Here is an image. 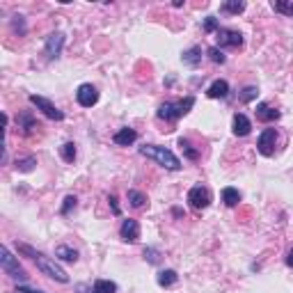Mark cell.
Segmentation results:
<instances>
[{"label": "cell", "mask_w": 293, "mask_h": 293, "mask_svg": "<svg viewBox=\"0 0 293 293\" xmlns=\"http://www.w3.org/2000/svg\"><path fill=\"white\" fill-rule=\"evenodd\" d=\"M216 35H218V44H220V46L238 48L243 44V35H241V32H236V30H224V28H220Z\"/></svg>", "instance_id": "cell-10"}, {"label": "cell", "mask_w": 293, "mask_h": 293, "mask_svg": "<svg viewBox=\"0 0 293 293\" xmlns=\"http://www.w3.org/2000/svg\"><path fill=\"white\" fill-rule=\"evenodd\" d=\"M35 163L37 160L32 158V156H28V158H23V160H16V170H21V172H30Z\"/></svg>", "instance_id": "cell-25"}, {"label": "cell", "mask_w": 293, "mask_h": 293, "mask_svg": "<svg viewBox=\"0 0 293 293\" xmlns=\"http://www.w3.org/2000/svg\"><path fill=\"white\" fill-rule=\"evenodd\" d=\"M208 57H211L213 62H220V65L224 62V55H222V51H220L218 46H211V48H208Z\"/></svg>", "instance_id": "cell-27"}, {"label": "cell", "mask_w": 293, "mask_h": 293, "mask_svg": "<svg viewBox=\"0 0 293 293\" xmlns=\"http://www.w3.org/2000/svg\"><path fill=\"white\" fill-rule=\"evenodd\" d=\"M144 259H149V263H158V252L149 247V250H144Z\"/></svg>", "instance_id": "cell-32"}, {"label": "cell", "mask_w": 293, "mask_h": 293, "mask_svg": "<svg viewBox=\"0 0 293 293\" xmlns=\"http://www.w3.org/2000/svg\"><path fill=\"white\" fill-rule=\"evenodd\" d=\"M204 30L206 32H218L220 28H218V18L216 16H208L206 21H204Z\"/></svg>", "instance_id": "cell-29"}, {"label": "cell", "mask_w": 293, "mask_h": 293, "mask_svg": "<svg viewBox=\"0 0 293 293\" xmlns=\"http://www.w3.org/2000/svg\"><path fill=\"white\" fill-rule=\"evenodd\" d=\"M119 234H121V238H124L126 243H135L140 238V224H138V220H124L121 222V227H119Z\"/></svg>", "instance_id": "cell-11"}, {"label": "cell", "mask_w": 293, "mask_h": 293, "mask_svg": "<svg viewBox=\"0 0 293 293\" xmlns=\"http://www.w3.org/2000/svg\"><path fill=\"white\" fill-rule=\"evenodd\" d=\"M227 94H229L227 80H216V82H213V85L206 90V96H208V99H224Z\"/></svg>", "instance_id": "cell-15"}, {"label": "cell", "mask_w": 293, "mask_h": 293, "mask_svg": "<svg viewBox=\"0 0 293 293\" xmlns=\"http://www.w3.org/2000/svg\"><path fill=\"white\" fill-rule=\"evenodd\" d=\"M94 289H96V293H117V284L110 280H96Z\"/></svg>", "instance_id": "cell-21"}, {"label": "cell", "mask_w": 293, "mask_h": 293, "mask_svg": "<svg viewBox=\"0 0 293 293\" xmlns=\"http://www.w3.org/2000/svg\"><path fill=\"white\" fill-rule=\"evenodd\" d=\"M76 293H96V289L92 284H85V282H80V284H76Z\"/></svg>", "instance_id": "cell-31"}, {"label": "cell", "mask_w": 293, "mask_h": 293, "mask_svg": "<svg viewBox=\"0 0 293 293\" xmlns=\"http://www.w3.org/2000/svg\"><path fill=\"white\" fill-rule=\"evenodd\" d=\"M140 154L146 156V158H151V160H156L158 165H163V168H168V170H181V160H179L170 149H165V146L144 144V146H140Z\"/></svg>", "instance_id": "cell-2"}, {"label": "cell", "mask_w": 293, "mask_h": 293, "mask_svg": "<svg viewBox=\"0 0 293 293\" xmlns=\"http://www.w3.org/2000/svg\"><path fill=\"white\" fill-rule=\"evenodd\" d=\"M110 204H112V211L119 216V206H117V199H115V197H110Z\"/></svg>", "instance_id": "cell-33"}, {"label": "cell", "mask_w": 293, "mask_h": 293, "mask_svg": "<svg viewBox=\"0 0 293 293\" xmlns=\"http://www.w3.org/2000/svg\"><path fill=\"white\" fill-rule=\"evenodd\" d=\"M286 263H289V266L293 268V250L289 252V257H286Z\"/></svg>", "instance_id": "cell-35"}, {"label": "cell", "mask_w": 293, "mask_h": 293, "mask_svg": "<svg viewBox=\"0 0 293 293\" xmlns=\"http://www.w3.org/2000/svg\"><path fill=\"white\" fill-rule=\"evenodd\" d=\"M222 202L227 204V206H238V202H241V193H238L236 188H224L222 190Z\"/></svg>", "instance_id": "cell-18"}, {"label": "cell", "mask_w": 293, "mask_h": 293, "mask_svg": "<svg viewBox=\"0 0 293 293\" xmlns=\"http://www.w3.org/2000/svg\"><path fill=\"white\" fill-rule=\"evenodd\" d=\"M177 280H179V275H177V270H160L158 273V284L160 286H172V284H177Z\"/></svg>", "instance_id": "cell-19"}, {"label": "cell", "mask_w": 293, "mask_h": 293, "mask_svg": "<svg viewBox=\"0 0 293 293\" xmlns=\"http://www.w3.org/2000/svg\"><path fill=\"white\" fill-rule=\"evenodd\" d=\"M252 131V124H250V119H247L245 115H241V112H236V115H234V133L236 135H247Z\"/></svg>", "instance_id": "cell-14"}, {"label": "cell", "mask_w": 293, "mask_h": 293, "mask_svg": "<svg viewBox=\"0 0 293 293\" xmlns=\"http://www.w3.org/2000/svg\"><path fill=\"white\" fill-rule=\"evenodd\" d=\"M55 257L62 259V261H71V263L78 261V252L73 250V247H69V245H57L55 247Z\"/></svg>", "instance_id": "cell-16"}, {"label": "cell", "mask_w": 293, "mask_h": 293, "mask_svg": "<svg viewBox=\"0 0 293 293\" xmlns=\"http://www.w3.org/2000/svg\"><path fill=\"white\" fill-rule=\"evenodd\" d=\"M18 250L26 252V255H30V259H35L37 268L44 273V275L51 277V280L62 282V284H67V282H69V275H67V270H65V268H62L57 261H53L51 257H46V255H41V252L32 250L30 245H18Z\"/></svg>", "instance_id": "cell-1"}, {"label": "cell", "mask_w": 293, "mask_h": 293, "mask_svg": "<svg viewBox=\"0 0 293 293\" xmlns=\"http://www.w3.org/2000/svg\"><path fill=\"white\" fill-rule=\"evenodd\" d=\"M0 263H3V270L7 273V275L12 277H18V280H23L26 277V273H23V268L18 266V261L12 257V252H9V247H3V257H0Z\"/></svg>", "instance_id": "cell-5"}, {"label": "cell", "mask_w": 293, "mask_h": 293, "mask_svg": "<svg viewBox=\"0 0 293 293\" xmlns=\"http://www.w3.org/2000/svg\"><path fill=\"white\" fill-rule=\"evenodd\" d=\"M135 140H138V133H135L133 129H121L112 135V142L119 144V146H129V144H133Z\"/></svg>", "instance_id": "cell-12"}, {"label": "cell", "mask_w": 293, "mask_h": 293, "mask_svg": "<svg viewBox=\"0 0 293 293\" xmlns=\"http://www.w3.org/2000/svg\"><path fill=\"white\" fill-rule=\"evenodd\" d=\"M275 142H277V131L275 129H266L261 135H259V151H261L263 156H273L275 154Z\"/></svg>", "instance_id": "cell-8"}, {"label": "cell", "mask_w": 293, "mask_h": 293, "mask_svg": "<svg viewBox=\"0 0 293 293\" xmlns=\"http://www.w3.org/2000/svg\"><path fill=\"white\" fill-rule=\"evenodd\" d=\"M193 106H195V96H185L179 103H163L158 108V117L165 121H174V119H179V117H183L185 112H190Z\"/></svg>", "instance_id": "cell-3"}, {"label": "cell", "mask_w": 293, "mask_h": 293, "mask_svg": "<svg viewBox=\"0 0 293 293\" xmlns=\"http://www.w3.org/2000/svg\"><path fill=\"white\" fill-rule=\"evenodd\" d=\"M179 146H181V149L185 151V154H188V158H190V160H197V156H199V154L193 149V146H190L188 140H183V138H181V140H179Z\"/></svg>", "instance_id": "cell-26"}, {"label": "cell", "mask_w": 293, "mask_h": 293, "mask_svg": "<svg viewBox=\"0 0 293 293\" xmlns=\"http://www.w3.org/2000/svg\"><path fill=\"white\" fill-rule=\"evenodd\" d=\"M23 293H41V291H35V289H26V286H18Z\"/></svg>", "instance_id": "cell-34"}, {"label": "cell", "mask_w": 293, "mask_h": 293, "mask_svg": "<svg viewBox=\"0 0 293 293\" xmlns=\"http://www.w3.org/2000/svg\"><path fill=\"white\" fill-rule=\"evenodd\" d=\"M183 62H185L188 67H197L199 62H202V48H199V46L188 48V51L183 53Z\"/></svg>", "instance_id": "cell-17"}, {"label": "cell", "mask_w": 293, "mask_h": 293, "mask_svg": "<svg viewBox=\"0 0 293 293\" xmlns=\"http://www.w3.org/2000/svg\"><path fill=\"white\" fill-rule=\"evenodd\" d=\"M273 9L280 14H286V16H293V3H286V0H277L273 3Z\"/></svg>", "instance_id": "cell-23"}, {"label": "cell", "mask_w": 293, "mask_h": 293, "mask_svg": "<svg viewBox=\"0 0 293 293\" xmlns=\"http://www.w3.org/2000/svg\"><path fill=\"white\" fill-rule=\"evenodd\" d=\"M30 103H32V106H37V110H41L44 115L48 117V119H55V121H62V119H65V112L57 110L55 106H53L48 99H44V96L32 94V96H30Z\"/></svg>", "instance_id": "cell-4"}, {"label": "cell", "mask_w": 293, "mask_h": 293, "mask_svg": "<svg viewBox=\"0 0 293 293\" xmlns=\"http://www.w3.org/2000/svg\"><path fill=\"white\" fill-rule=\"evenodd\" d=\"M62 158H65L67 163H73V158H76V144L73 142L62 144Z\"/></svg>", "instance_id": "cell-24"}, {"label": "cell", "mask_w": 293, "mask_h": 293, "mask_svg": "<svg viewBox=\"0 0 293 293\" xmlns=\"http://www.w3.org/2000/svg\"><path fill=\"white\" fill-rule=\"evenodd\" d=\"M243 9H245V3H243V0H227V3H222V12L241 14Z\"/></svg>", "instance_id": "cell-20"}, {"label": "cell", "mask_w": 293, "mask_h": 293, "mask_svg": "<svg viewBox=\"0 0 293 293\" xmlns=\"http://www.w3.org/2000/svg\"><path fill=\"white\" fill-rule=\"evenodd\" d=\"M76 202H78V199L73 197V195H69V197L65 199V206H62V216H67V213H69L71 208H76Z\"/></svg>", "instance_id": "cell-30"}, {"label": "cell", "mask_w": 293, "mask_h": 293, "mask_svg": "<svg viewBox=\"0 0 293 293\" xmlns=\"http://www.w3.org/2000/svg\"><path fill=\"white\" fill-rule=\"evenodd\" d=\"M62 46H65V35H62V32H53V35H48L46 37V57L48 60L60 57Z\"/></svg>", "instance_id": "cell-9"}, {"label": "cell", "mask_w": 293, "mask_h": 293, "mask_svg": "<svg viewBox=\"0 0 293 293\" xmlns=\"http://www.w3.org/2000/svg\"><path fill=\"white\" fill-rule=\"evenodd\" d=\"M257 119H259V121H266V124H270V121L280 119V110H273L268 103H259V106H257Z\"/></svg>", "instance_id": "cell-13"}, {"label": "cell", "mask_w": 293, "mask_h": 293, "mask_svg": "<svg viewBox=\"0 0 293 293\" xmlns=\"http://www.w3.org/2000/svg\"><path fill=\"white\" fill-rule=\"evenodd\" d=\"M129 202H131V206L142 208L144 204H146V197L140 193V190H129Z\"/></svg>", "instance_id": "cell-22"}, {"label": "cell", "mask_w": 293, "mask_h": 293, "mask_svg": "<svg viewBox=\"0 0 293 293\" xmlns=\"http://www.w3.org/2000/svg\"><path fill=\"white\" fill-rule=\"evenodd\" d=\"M188 204L193 208H206L211 204V193L206 188H202V185H195L188 193Z\"/></svg>", "instance_id": "cell-6"}, {"label": "cell", "mask_w": 293, "mask_h": 293, "mask_svg": "<svg viewBox=\"0 0 293 293\" xmlns=\"http://www.w3.org/2000/svg\"><path fill=\"white\" fill-rule=\"evenodd\" d=\"M257 87H245V90H243V94H241V101L243 103H247V101H252L257 96Z\"/></svg>", "instance_id": "cell-28"}, {"label": "cell", "mask_w": 293, "mask_h": 293, "mask_svg": "<svg viewBox=\"0 0 293 293\" xmlns=\"http://www.w3.org/2000/svg\"><path fill=\"white\" fill-rule=\"evenodd\" d=\"M76 99H78V103H80L82 108H92V106L99 101V92H96L94 85H87V82H85V85L78 87Z\"/></svg>", "instance_id": "cell-7"}]
</instances>
